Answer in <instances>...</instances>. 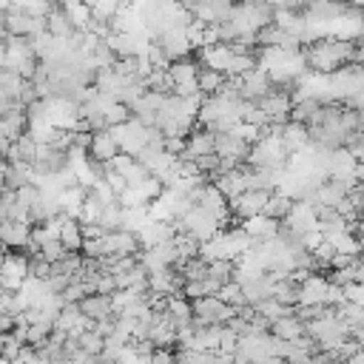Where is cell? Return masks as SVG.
<instances>
[{"label": "cell", "mask_w": 364, "mask_h": 364, "mask_svg": "<svg viewBox=\"0 0 364 364\" xmlns=\"http://www.w3.org/2000/svg\"><path fill=\"white\" fill-rule=\"evenodd\" d=\"M26 279H28V256L6 250L0 259V287L3 290H20Z\"/></svg>", "instance_id": "cell-11"}, {"label": "cell", "mask_w": 364, "mask_h": 364, "mask_svg": "<svg viewBox=\"0 0 364 364\" xmlns=\"http://www.w3.org/2000/svg\"><path fill=\"white\" fill-rule=\"evenodd\" d=\"M273 282H276V279H273L267 270L242 279L239 284H242V296H245V301H247V304H259L262 299H270V296H273Z\"/></svg>", "instance_id": "cell-20"}, {"label": "cell", "mask_w": 364, "mask_h": 364, "mask_svg": "<svg viewBox=\"0 0 364 364\" xmlns=\"http://www.w3.org/2000/svg\"><path fill=\"white\" fill-rule=\"evenodd\" d=\"M273 299L287 304V307H299V282L293 276H282L273 282Z\"/></svg>", "instance_id": "cell-34"}, {"label": "cell", "mask_w": 364, "mask_h": 364, "mask_svg": "<svg viewBox=\"0 0 364 364\" xmlns=\"http://www.w3.org/2000/svg\"><path fill=\"white\" fill-rule=\"evenodd\" d=\"M253 68H256V57H253V54H233L225 74H228V77H242V74H247V71H253Z\"/></svg>", "instance_id": "cell-41"}, {"label": "cell", "mask_w": 364, "mask_h": 364, "mask_svg": "<svg viewBox=\"0 0 364 364\" xmlns=\"http://www.w3.org/2000/svg\"><path fill=\"white\" fill-rule=\"evenodd\" d=\"M14 6L23 9V11H28V14H34V17H46L51 11L54 0H14Z\"/></svg>", "instance_id": "cell-44"}, {"label": "cell", "mask_w": 364, "mask_h": 364, "mask_svg": "<svg viewBox=\"0 0 364 364\" xmlns=\"http://www.w3.org/2000/svg\"><path fill=\"white\" fill-rule=\"evenodd\" d=\"M196 71H199V63H193L191 57L173 60V63L168 65V77H171V85H173L171 94H179V97H196V94H199Z\"/></svg>", "instance_id": "cell-9"}, {"label": "cell", "mask_w": 364, "mask_h": 364, "mask_svg": "<svg viewBox=\"0 0 364 364\" xmlns=\"http://www.w3.org/2000/svg\"><path fill=\"white\" fill-rule=\"evenodd\" d=\"M336 316L344 321V327L350 330V336H353L355 330H364V307H361V304L344 299L341 304H336Z\"/></svg>", "instance_id": "cell-32"}, {"label": "cell", "mask_w": 364, "mask_h": 364, "mask_svg": "<svg viewBox=\"0 0 364 364\" xmlns=\"http://www.w3.org/2000/svg\"><path fill=\"white\" fill-rule=\"evenodd\" d=\"M148 205H136V208H122V228L125 230H139L145 222H148Z\"/></svg>", "instance_id": "cell-39"}, {"label": "cell", "mask_w": 364, "mask_h": 364, "mask_svg": "<svg viewBox=\"0 0 364 364\" xmlns=\"http://www.w3.org/2000/svg\"><path fill=\"white\" fill-rule=\"evenodd\" d=\"M46 31L51 37H60V40H68L71 31H74V26H71V20H68V14H65V9H63L60 0H54L51 11L46 14Z\"/></svg>", "instance_id": "cell-28"}, {"label": "cell", "mask_w": 364, "mask_h": 364, "mask_svg": "<svg viewBox=\"0 0 364 364\" xmlns=\"http://www.w3.org/2000/svg\"><path fill=\"white\" fill-rule=\"evenodd\" d=\"M173 225H176V230H185L188 236H193L199 245L208 242V239H213V236L222 230V222H219L213 213L202 210L199 205H191V208L182 213V219L173 222Z\"/></svg>", "instance_id": "cell-3"}, {"label": "cell", "mask_w": 364, "mask_h": 364, "mask_svg": "<svg viewBox=\"0 0 364 364\" xmlns=\"http://www.w3.org/2000/svg\"><path fill=\"white\" fill-rule=\"evenodd\" d=\"M216 151V134L210 128H193L188 136H185V148H182V159H196V156H205V154H213Z\"/></svg>", "instance_id": "cell-15"}, {"label": "cell", "mask_w": 364, "mask_h": 364, "mask_svg": "<svg viewBox=\"0 0 364 364\" xmlns=\"http://www.w3.org/2000/svg\"><path fill=\"white\" fill-rule=\"evenodd\" d=\"M293 88H284V85H273L264 97L256 100V105L267 114L270 122H287L290 119V108H293V97H290Z\"/></svg>", "instance_id": "cell-10"}, {"label": "cell", "mask_w": 364, "mask_h": 364, "mask_svg": "<svg viewBox=\"0 0 364 364\" xmlns=\"http://www.w3.org/2000/svg\"><path fill=\"white\" fill-rule=\"evenodd\" d=\"M216 154L219 156H233V159L245 162L247 154H250V142H245L233 131H216Z\"/></svg>", "instance_id": "cell-25"}, {"label": "cell", "mask_w": 364, "mask_h": 364, "mask_svg": "<svg viewBox=\"0 0 364 364\" xmlns=\"http://www.w3.org/2000/svg\"><path fill=\"white\" fill-rule=\"evenodd\" d=\"M3 182L9 191H17L28 182H34V173H31V165H23V162H9L6 165V173H3Z\"/></svg>", "instance_id": "cell-35"}, {"label": "cell", "mask_w": 364, "mask_h": 364, "mask_svg": "<svg viewBox=\"0 0 364 364\" xmlns=\"http://www.w3.org/2000/svg\"><path fill=\"white\" fill-rule=\"evenodd\" d=\"M145 88L148 91H156V94H171L173 85H171V77H168V68H151L145 77H142Z\"/></svg>", "instance_id": "cell-38"}, {"label": "cell", "mask_w": 364, "mask_h": 364, "mask_svg": "<svg viewBox=\"0 0 364 364\" xmlns=\"http://www.w3.org/2000/svg\"><path fill=\"white\" fill-rule=\"evenodd\" d=\"M193 165H196V171H199L202 176H216V171H219V154L213 151V154L196 156V159H193Z\"/></svg>", "instance_id": "cell-45"}, {"label": "cell", "mask_w": 364, "mask_h": 364, "mask_svg": "<svg viewBox=\"0 0 364 364\" xmlns=\"http://www.w3.org/2000/svg\"><path fill=\"white\" fill-rule=\"evenodd\" d=\"M216 296H219L222 301L233 304V307H242V304H247V301H245V296H242V284H239V282H225V284H219Z\"/></svg>", "instance_id": "cell-42"}, {"label": "cell", "mask_w": 364, "mask_h": 364, "mask_svg": "<svg viewBox=\"0 0 364 364\" xmlns=\"http://www.w3.org/2000/svg\"><path fill=\"white\" fill-rule=\"evenodd\" d=\"M3 336H6V333H0V353H3Z\"/></svg>", "instance_id": "cell-51"}, {"label": "cell", "mask_w": 364, "mask_h": 364, "mask_svg": "<svg viewBox=\"0 0 364 364\" xmlns=\"http://www.w3.org/2000/svg\"><path fill=\"white\" fill-rule=\"evenodd\" d=\"M338 253H350V256H361V247H358V242H355V236H353V230L350 228H341V230H330V233H321Z\"/></svg>", "instance_id": "cell-33"}, {"label": "cell", "mask_w": 364, "mask_h": 364, "mask_svg": "<svg viewBox=\"0 0 364 364\" xmlns=\"http://www.w3.org/2000/svg\"><path fill=\"white\" fill-rule=\"evenodd\" d=\"M37 253L54 264L57 259H63V256H65V247H63V242H60V239H46V242L40 245V250H37Z\"/></svg>", "instance_id": "cell-46"}, {"label": "cell", "mask_w": 364, "mask_h": 364, "mask_svg": "<svg viewBox=\"0 0 364 364\" xmlns=\"http://www.w3.org/2000/svg\"><path fill=\"white\" fill-rule=\"evenodd\" d=\"M111 171H117L122 179H125V185H139V182H145L148 176H151V171L136 159V156H131V154H117L111 162Z\"/></svg>", "instance_id": "cell-17"}, {"label": "cell", "mask_w": 364, "mask_h": 364, "mask_svg": "<svg viewBox=\"0 0 364 364\" xmlns=\"http://www.w3.org/2000/svg\"><path fill=\"white\" fill-rule=\"evenodd\" d=\"M225 82H228V74H225V71H216V68L199 65V71H196V85H199V94H202V97L216 94Z\"/></svg>", "instance_id": "cell-31"}, {"label": "cell", "mask_w": 364, "mask_h": 364, "mask_svg": "<svg viewBox=\"0 0 364 364\" xmlns=\"http://www.w3.org/2000/svg\"><path fill=\"white\" fill-rule=\"evenodd\" d=\"M3 188H6V182H3V173H0V191H3Z\"/></svg>", "instance_id": "cell-52"}, {"label": "cell", "mask_w": 364, "mask_h": 364, "mask_svg": "<svg viewBox=\"0 0 364 364\" xmlns=\"http://www.w3.org/2000/svg\"><path fill=\"white\" fill-rule=\"evenodd\" d=\"M279 139H282V145H284L287 154H296V151H304L310 145V131H307V125L287 119L282 125V131H279Z\"/></svg>", "instance_id": "cell-24"}, {"label": "cell", "mask_w": 364, "mask_h": 364, "mask_svg": "<svg viewBox=\"0 0 364 364\" xmlns=\"http://www.w3.org/2000/svg\"><path fill=\"white\" fill-rule=\"evenodd\" d=\"M267 199H270V191L247 188V191H242L239 196H233V199L228 202V205H230V216H236L239 222H242V219H247V216H256V213H262V210H264Z\"/></svg>", "instance_id": "cell-13"}, {"label": "cell", "mask_w": 364, "mask_h": 364, "mask_svg": "<svg viewBox=\"0 0 364 364\" xmlns=\"http://www.w3.org/2000/svg\"><path fill=\"white\" fill-rule=\"evenodd\" d=\"M242 230H245L253 242H267V239H273V236L279 233V222L270 219V216H264V213H256V216L242 219Z\"/></svg>", "instance_id": "cell-26"}, {"label": "cell", "mask_w": 364, "mask_h": 364, "mask_svg": "<svg viewBox=\"0 0 364 364\" xmlns=\"http://www.w3.org/2000/svg\"><path fill=\"white\" fill-rule=\"evenodd\" d=\"M344 364H364V344H361V347H358V350H355Z\"/></svg>", "instance_id": "cell-48"}, {"label": "cell", "mask_w": 364, "mask_h": 364, "mask_svg": "<svg viewBox=\"0 0 364 364\" xmlns=\"http://www.w3.org/2000/svg\"><path fill=\"white\" fill-rule=\"evenodd\" d=\"M65 168H68V151H63L51 142H37V156L31 162L34 182L46 179V176H54V173H63Z\"/></svg>", "instance_id": "cell-4"}, {"label": "cell", "mask_w": 364, "mask_h": 364, "mask_svg": "<svg viewBox=\"0 0 364 364\" xmlns=\"http://www.w3.org/2000/svg\"><path fill=\"white\" fill-rule=\"evenodd\" d=\"M77 307H80V313H82L85 318H91V321H102V318L114 316V299H111L108 293H88V296H82V299L77 301Z\"/></svg>", "instance_id": "cell-21"}, {"label": "cell", "mask_w": 364, "mask_h": 364, "mask_svg": "<svg viewBox=\"0 0 364 364\" xmlns=\"http://www.w3.org/2000/svg\"><path fill=\"white\" fill-rule=\"evenodd\" d=\"M3 26L11 37H37L46 31V17H34L11 3L9 9H3Z\"/></svg>", "instance_id": "cell-6"}, {"label": "cell", "mask_w": 364, "mask_h": 364, "mask_svg": "<svg viewBox=\"0 0 364 364\" xmlns=\"http://www.w3.org/2000/svg\"><path fill=\"white\" fill-rule=\"evenodd\" d=\"M31 236V225L28 222H17V219H0V245L9 250H26Z\"/></svg>", "instance_id": "cell-19"}, {"label": "cell", "mask_w": 364, "mask_h": 364, "mask_svg": "<svg viewBox=\"0 0 364 364\" xmlns=\"http://www.w3.org/2000/svg\"><path fill=\"white\" fill-rule=\"evenodd\" d=\"M154 43L159 46V51L168 57V63H173V60H182V57H188L191 51H193V46H191V37H188V26H168V28H162L156 37H154Z\"/></svg>", "instance_id": "cell-8"}, {"label": "cell", "mask_w": 364, "mask_h": 364, "mask_svg": "<svg viewBox=\"0 0 364 364\" xmlns=\"http://www.w3.org/2000/svg\"><path fill=\"white\" fill-rule=\"evenodd\" d=\"M34 156H37V139H34L28 131H26L23 136H17V139L9 145V154H6L9 162H23V165H31Z\"/></svg>", "instance_id": "cell-29"}, {"label": "cell", "mask_w": 364, "mask_h": 364, "mask_svg": "<svg viewBox=\"0 0 364 364\" xmlns=\"http://www.w3.org/2000/svg\"><path fill=\"white\" fill-rule=\"evenodd\" d=\"M284 225H290L301 236L310 233V230H318V225H316V208L307 199H296L293 208H290V213H287V219H284Z\"/></svg>", "instance_id": "cell-22"}, {"label": "cell", "mask_w": 364, "mask_h": 364, "mask_svg": "<svg viewBox=\"0 0 364 364\" xmlns=\"http://www.w3.org/2000/svg\"><path fill=\"white\" fill-rule=\"evenodd\" d=\"M117 154H119V145H117L111 128L91 134V145H88V156H91V159H97V162H111Z\"/></svg>", "instance_id": "cell-23"}, {"label": "cell", "mask_w": 364, "mask_h": 364, "mask_svg": "<svg viewBox=\"0 0 364 364\" xmlns=\"http://www.w3.org/2000/svg\"><path fill=\"white\" fill-rule=\"evenodd\" d=\"M28 256V276L31 279H48L51 276V262L48 259H43L40 253H26Z\"/></svg>", "instance_id": "cell-43"}, {"label": "cell", "mask_w": 364, "mask_h": 364, "mask_svg": "<svg viewBox=\"0 0 364 364\" xmlns=\"http://www.w3.org/2000/svg\"><path fill=\"white\" fill-rule=\"evenodd\" d=\"M111 134H114L119 151H122V154H131V156H136L142 148L151 145V139H148V125H142L136 117H131V119L114 125Z\"/></svg>", "instance_id": "cell-5"}, {"label": "cell", "mask_w": 364, "mask_h": 364, "mask_svg": "<svg viewBox=\"0 0 364 364\" xmlns=\"http://www.w3.org/2000/svg\"><path fill=\"white\" fill-rule=\"evenodd\" d=\"M6 51H9V34L0 37V68L6 65Z\"/></svg>", "instance_id": "cell-49"}, {"label": "cell", "mask_w": 364, "mask_h": 364, "mask_svg": "<svg viewBox=\"0 0 364 364\" xmlns=\"http://www.w3.org/2000/svg\"><path fill=\"white\" fill-rule=\"evenodd\" d=\"M60 242L65 250H82V228L74 216H60Z\"/></svg>", "instance_id": "cell-30"}, {"label": "cell", "mask_w": 364, "mask_h": 364, "mask_svg": "<svg viewBox=\"0 0 364 364\" xmlns=\"http://www.w3.org/2000/svg\"><path fill=\"white\" fill-rule=\"evenodd\" d=\"M182 284H185V279L173 264L148 273V290H154L156 296H165V299L176 296V293H182Z\"/></svg>", "instance_id": "cell-14"}, {"label": "cell", "mask_w": 364, "mask_h": 364, "mask_svg": "<svg viewBox=\"0 0 364 364\" xmlns=\"http://www.w3.org/2000/svg\"><path fill=\"white\" fill-rule=\"evenodd\" d=\"M233 82H236V88H239V97L247 100V102H256L259 97H264V94L273 88L270 74H267L264 68H259V65H256L253 71L242 74V77H233Z\"/></svg>", "instance_id": "cell-12"}, {"label": "cell", "mask_w": 364, "mask_h": 364, "mask_svg": "<svg viewBox=\"0 0 364 364\" xmlns=\"http://www.w3.org/2000/svg\"><path fill=\"white\" fill-rule=\"evenodd\" d=\"M253 310H256V313H262L264 318H270V321H273V318H282V316L293 313L296 307H287V304H282V301H276V299L270 296V299H262L259 304H253Z\"/></svg>", "instance_id": "cell-40"}, {"label": "cell", "mask_w": 364, "mask_h": 364, "mask_svg": "<svg viewBox=\"0 0 364 364\" xmlns=\"http://www.w3.org/2000/svg\"><path fill=\"white\" fill-rule=\"evenodd\" d=\"M136 236H139V245H142V247H154V245L171 242V239L176 236V225L168 222V219H148V222L136 230Z\"/></svg>", "instance_id": "cell-18"}, {"label": "cell", "mask_w": 364, "mask_h": 364, "mask_svg": "<svg viewBox=\"0 0 364 364\" xmlns=\"http://www.w3.org/2000/svg\"><path fill=\"white\" fill-rule=\"evenodd\" d=\"M304 63L316 74H333L341 65L355 60V43L353 40H338V37H318L313 43L301 46Z\"/></svg>", "instance_id": "cell-1"}, {"label": "cell", "mask_w": 364, "mask_h": 364, "mask_svg": "<svg viewBox=\"0 0 364 364\" xmlns=\"http://www.w3.org/2000/svg\"><path fill=\"white\" fill-rule=\"evenodd\" d=\"M48 364H71V361H68V358H51Z\"/></svg>", "instance_id": "cell-50"}, {"label": "cell", "mask_w": 364, "mask_h": 364, "mask_svg": "<svg viewBox=\"0 0 364 364\" xmlns=\"http://www.w3.org/2000/svg\"><path fill=\"white\" fill-rule=\"evenodd\" d=\"M287 156H290V154L284 151L279 134L262 131V136L250 145V154H247L245 165H250V168H267V171H284Z\"/></svg>", "instance_id": "cell-2"}, {"label": "cell", "mask_w": 364, "mask_h": 364, "mask_svg": "<svg viewBox=\"0 0 364 364\" xmlns=\"http://www.w3.org/2000/svg\"><path fill=\"white\" fill-rule=\"evenodd\" d=\"M233 273H236V262L233 259H213V262H208V279L216 282V284L233 282Z\"/></svg>", "instance_id": "cell-37"}, {"label": "cell", "mask_w": 364, "mask_h": 364, "mask_svg": "<svg viewBox=\"0 0 364 364\" xmlns=\"http://www.w3.org/2000/svg\"><path fill=\"white\" fill-rule=\"evenodd\" d=\"M350 230H353V236H355L358 247L364 250V219H355V222H350Z\"/></svg>", "instance_id": "cell-47"}, {"label": "cell", "mask_w": 364, "mask_h": 364, "mask_svg": "<svg viewBox=\"0 0 364 364\" xmlns=\"http://www.w3.org/2000/svg\"><path fill=\"white\" fill-rule=\"evenodd\" d=\"M304 333H307V330H304V321L296 316V310L287 313V316H282V318H273V321H270V336H276V338L296 341V338H301Z\"/></svg>", "instance_id": "cell-27"}, {"label": "cell", "mask_w": 364, "mask_h": 364, "mask_svg": "<svg viewBox=\"0 0 364 364\" xmlns=\"http://www.w3.org/2000/svg\"><path fill=\"white\" fill-rule=\"evenodd\" d=\"M191 310H193V318L202 324H228V318H233V313H236V307L222 301L216 293L191 299Z\"/></svg>", "instance_id": "cell-7"}, {"label": "cell", "mask_w": 364, "mask_h": 364, "mask_svg": "<svg viewBox=\"0 0 364 364\" xmlns=\"http://www.w3.org/2000/svg\"><path fill=\"white\" fill-rule=\"evenodd\" d=\"M293 202H296L293 196H287V193H282V191H273L262 213L270 216V219H276V222H284L287 213H290V208H293Z\"/></svg>", "instance_id": "cell-36"}, {"label": "cell", "mask_w": 364, "mask_h": 364, "mask_svg": "<svg viewBox=\"0 0 364 364\" xmlns=\"http://www.w3.org/2000/svg\"><path fill=\"white\" fill-rule=\"evenodd\" d=\"M247 171H250V165H239V168H233V171L216 173L210 182H213L216 191L230 202L233 196H239L242 191H247Z\"/></svg>", "instance_id": "cell-16"}]
</instances>
